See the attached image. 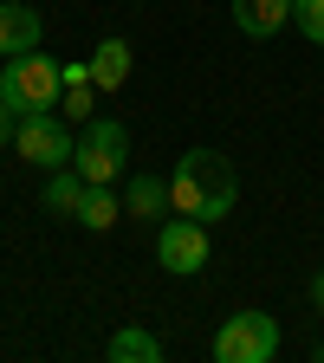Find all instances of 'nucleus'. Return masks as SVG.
<instances>
[{
    "label": "nucleus",
    "mask_w": 324,
    "mask_h": 363,
    "mask_svg": "<svg viewBox=\"0 0 324 363\" xmlns=\"http://www.w3.org/2000/svg\"><path fill=\"white\" fill-rule=\"evenodd\" d=\"M117 214H123L117 189H111V182H91V195H84V208H78V227H91V234H111Z\"/></svg>",
    "instance_id": "13"
},
{
    "label": "nucleus",
    "mask_w": 324,
    "mask_h": 363,
    "mask_svg": "<svg viewBox=\"0 0 324 363\" xmlns=\"http://www.w3.org/2000/svg\"><path fill=\"white\" fill-rule=\"evenodd\" d=\"M123 162H130V130H123L117 117H91V123L78 130L72 169H78L84 182H117V175H123Z\"/></svg>",
    "instance_id": "5"
},
{
    "label": "nucleus",
    "mask_w": 324,
    "mask_h": 363,
    "mask_svg": "<svg viewBox=\"0 0 324 363\" xmlns=\"http://www.w3.org/2000/svg\"><path fill=\"white\" fill-rule=\"evenodd\" d=\"M156 259L175 272V279H195V272L208 266V227L189 220V214H169L156 227Z\"/></svg>",
    "instance_id": "6"
},
{
    "label": "nucleus",
    "mask_w": 324,
    "mask_h": 363,
    "mask_svg": "<svg viewBox=\"0 0 324 363\" xmlns=\"http://www.w3.org/2000/svg\"><path fill=\"white\" fill-rule=\"evenodd\" d=\"M13 150L33 169H65L72 150H78V136H72V123L59 111H20L13 117Z\"/></svg>",
    "instance_id": "3"
},
{
    "label": "nucleus",
    "mask_w": 324,
    "mask_h": 363,
    "mask_svg": "<svg viewBox=\"0 0 324 363\" xmlns=\"http://www.w3.org/2000/svg\"><path fill=\"white\" fill-rule=\"evenodd\" d=\"M7 143H13V111L0 104V150H7Z\"/></svg>",
    "instance_id": "16"
},
{
    "label": "nucleus",
    "mask_w": 324,
    "mask_h": 363,
    "mask_svg": "<svg viewBox=\"0 0 324 363\" xmlns=\"http://www.w3.org/2000/svg\"><path fill=\"white\" fill-rule=\"evenodd\" d=\"M234 26L247 39H272L292 26V0H234Z\"/></svg>",
    "instance_id": "10"
},
{
    "label": "nucleus",
    "mask_w": 324,
    "mask_h": 363,
    "mask_svg": "<svg viewBox=\"0 0 324 363\" xmlns=\"http://www.w3.org/2000/svg\"><path fill=\"white\" fill-rule=\"evenodd\" d=\"M234 201H240V175H234V162H227L220 150L195 143L189 156L175 162V175H169V208H175V214L214 227V220L234 214Z\"/></svg>",
    "instance_id": "1"
},
{
    "label": "nucleus",
    "mask_w": 324,
    "mask_h": 363,
    "mask_svg": "<svg viewBox=\"0 0 324 363\" xmlns=\"http://www.w3.org/2000/svg\"><path fill=\"white\" fill-rule=\"evenodd\" d=\"M130 78V45L123 39H98V52H91V84L98 91H117Z\"/></svg>",
    "instance_id": "11"
},
{
    "label": "nucleus",
    "mask_w": 324,
    "mask_h": 363,
    "mask_svg": "<svg viewBox=\"0 0 324 363\" xmlns=\"http://www.w3.org/2000/svg\"><path fill=\"white\" fill-rule=\"evenodd\" d=\"M84 195H91V182L65 162V169H45V214H59V220H78V208H84Z\"/></svg>",
    "instance_id": "9"
},
{
    "label": "nucleus",
    "mask_w": 324,
    "mask_h": 363,
    "mask_svg": "<svg viewBox=\"0 0 324 363\" xmlns=\"http://www.w3.org/2000/svg\"><path fill=\"white\" fill-rule=\"evenodd\" d=\"M279 357V325L272 311H234L214 331V363H272Z\"/></svg>",
    "instance_id": "4"
},
{
    "label": "nucleus",
    "mask_w": 324,
    "mask_h": 363,
    "mask_svg": "<svg viewBox=\"0 0 324 363\" xmlns=\"http://www.w3.org/2000/svg\"><path fill=\"white\" fill-rule=\"evenodd\" d=\"M39 7H26V0H0V59H20V52H39Z\"/></svg>",
    "instance_id": "7"
},
{
    "label": "nucleus",
    "mask_w": 324,
    "mask_h": 363,
    "mask_svg": "<svg viewBox=\"0 0 324 363\" xmlns=\"http://www.w3.org/2000/svg\"><path fill=\"white\" fill-rule=\"evenodd\" d=\"M311 305L324 311V272H318V279H311Z\"/></svg>",
    "instance_id": "17"
},
{
    "label": "nucleus",
    "mask_w": 324,
    "mask_h": 363,
    "mask_svg": "<svg viewBox=\"0 0 324 363\" xmlns=\"http://www.w3.org/2000/svg\"><path fill=\"white\" fill-rule=\"evenodd\" d=\"M65 98V65L45 59V52H20V59H0V104L13 117L20 111H59Z\"/></svg>",
    "instance_id": "2"
},
{
    "label": "nucleus",
    "mask_w": 324,
    "mask_h": 363,
    "mask_svg": "<svg viewBox=\"0 0 324 363\" xmlns=\"http://www.w3.org/2000/svg\"><path fill=\"white\" fill-rule=\"evenodd\" d=\"M292 26H298L311 45H324V0H292Z\"/></svg>",
    "instance_id": "14"
},
{
    "label": "nucleus",
    "mask_w": 324,
    "mask_h": 363,
    "mask_svg": "<svg viewBox=\"0 0 324 363\" xmlns=\"http://www.w3.org/2000/svg\"><path fill=\"white\" fill-rule=\"evenodd\" d=\"M91 91H98V84H91V78H78V84H65V123H91Z\"/></svg>",
    "instance_id": "15"
},
{
    "label": "nucleus",
    "mask_w": 324,
    "mask_h": 363,
    "mask_svg": "<svg viewBox=\"0 0 324 363\" xmlns=\"http://www.w3.org/2000/svg\"><path fill=\"white\" fill-rule=\"evenodd\" d=\"M311 363H324V344H311Z\"/></svg>",
    "instance_id": "18"
},
{
    "label": "nucleus",
    "mask_w": 324,
    "mask_h": 363,
    "mask_svg": "<svg viewBox=\"0 0 324 363\" xmlns=\"http://www.w3.org/2000/svg\"><path fill=\"white\" fill-rule=\"evenodd\" d=\"M104 350H111V363H162V337H150L143 325H123Z\"/></svg>",
    "instance_id": "12"
},
{
    "label": "nucleus",
    "mask_w": 324,
    "mask_h": 363,
    "mask_svg": "<svg viewBox=\"0 0 324 363\" xmlns=\"http://www.w3.org/2000/svg\"><path fill=\"white\" fill-rule=\"evenodd\" d=\"M123 214L130 220H143V227H162L175 208H169V182L162 175H130L123 182Z\"/></svg>",
    "instance_id": "8"
}]
</instances>
